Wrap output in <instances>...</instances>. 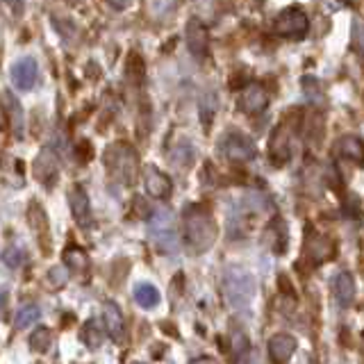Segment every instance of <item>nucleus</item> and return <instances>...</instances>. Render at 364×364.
Segmentation results:
<instances>
[{
	"label": "nucleus",
	"instance_id": "nucleus-1",
	"mask_svg": "<svg viewBox=\"0 0 364 364\" xmlns=\"http://www.w3.org/2000/svg\"><path fill=\"white\" fill-rule=\"evenodd\" d=\"M182 232H185V242L193 253L212 248L216 242V221L212 212L203 205H189L182 212Z\"/></svg>",
	"mask_w": 364,
	"mask_h": 364
},
{
	"label": "nucleus",
	"instance_id": "nucleus-2",
	"mask_svg": "<svg viewBox=\"0 0 364 364\" xmlns=\"http://www.w3.org/2000/svg\"><path fill=\"white\" fill-rule=\"evenodd\" d=\"M105 164L121 185H134L139 176V155L128 144H114L105 151Z\"/></svg>",
	"mask_w": 364,
	"mask_h": 364
},
{
	"label": "nucleus",
	"instance_id": "nucleus-3",
	"mask_svg": "<svg viewBox=\"0 0 364 364\" xmlns=\"http://www.w3.org/2000/svg\"><path fill=\"white\" fill-rule=\"evenodd\" d=\"M223 291L228 303L237 310H244L255 296V280L244 269H230L223 278Z\"/></svg>",
	"mask_w": 364,
	"mask_h": 364
},
{
	"label": "nucleus",
	"instance_id": "nucleus-4",
	"mask_svg": "<svg viewBox=\"0 0 364 364\" xmlns=\"http://www.w3.org/2000/svg\"><path fill=\"white\" fill-rule=\"evenodd\" d=\"M151 239L155 246L166 255L178 253L180 248V237L176 230V219L168 210H157L151 219Z\"/></svg>",
	"mask_w": 364,
	"mask_h": 364
},
{
	"label": "nucleus",
	"instance_id": "nucleus-5",
	"mask_svg": "<svg viewBox=\"0 0 364 364\" xmlns=\"http://www.w3.org/2000/svg\"><path fill=\"white\" fill-rule=\"evenodd\" d=\"M310 30V21H307L305 11L299 7H287L273 21V34L282 39H301Z\"/></svg>",
	"mask_w": 364,
	"mask_h": 364
},
{
	"label": "nucleus",
	"instance_id": "nucleus-6",
	"mask_svg": "<svg viewBox=\"0 0 364 364\" xmlns=\"http://www.w3.org/2000/svg\"><path fill=\"white\" fill-rule=\"evenodd\" d=\"M219 151L230 159V162H250L257 151L250 136L244 132H228L223 139L219 141Z\"/></svg>",
	"mask_w": 364,
	"mask_h": 364
},
{
	"label": "nucleus",
	"instance_id": "nucleus-7",
	"mask_svg": "<svg viewBox=\"0 0 364 364\" xmlns=\"http://www.w3.org/2000/svg\"><path fill=\"white\" fill-rule=\"evenodd\" d=\"M291 132H294V125L289 123V117L284 119L276 132H273L271 141H269V155L276 164H287L291 159Z\"/></svg>",
	"mask_w": 364,
	"mask_h": 364
},
{
	"label": "nucleus",
	"instance_id": "nucleus-8",
	"mask_svg": "<svg viewBox=\"0 0 364 364\" xmlns=\"http://www.w3.org/2000/svg\"><path fill=\"white\" fill-rule=\"evenodd\" d=\"M237 107L242 109L244 114H259L269 107V91L257 85V82H248L242 94L237 98Z\"/></svg>",
	"mask_w": 364,
	"mask_h": 364
},
{
	"label": "nucleus",
	"instance_id": "nucleus-9",
	"mask_svg": "<svg viewBox=\"0 0 364 364\" xmlns=\"http://www.w3.org/2000/svg\"><path fill=\"white\" fill-rule=\"evenodd\" d=\"M144 187L148 191V196H153L157 200H164L171 196V191H173V182H171V178L164 173V171H159L157 166L148 164L144 171Z\"/></svg>",
	"mask_w": 364,
	"mask_h": 364
},
{
	"label": "nucleus",
	"instance_id": "nucleus-10",
	"mask_svg": "<svg viewBox=\"0 0 364 364\" xmlns=\"http://www.w3.org/2000/svg\"><path fill=\"white\" fill-rule=\"evenodd\" d=\"M0 105H3L5 112V119L11 125V132L16 136H23V128H26V119H23V107H21V100L11 94L9 89H3V96H0Z\"/></svg>",
	"mask_w": 364,
	"mask_h": 364
},
{
	"label": "nucleus",
	"instance_id": "nucleus-11",
	"mask_svg": "<svg viewBox=\"0 0 364 364\" xmlns=\"http://www.w3.org/2000/svg\"><path fill=\"white\" fill-rule=\"evenodd\" d=\"M37 62L32 60V57H23L18 60L14 66H11V82H14L21 91H30L37 82Z\"/></svg>",
	"mask_w": 364,
	"mask_h": 364
},
{
	"label": "nucleus",
	"instance_id": "nucleus-12",
	"mask_svg": "<svg viewBox=\"0 0 364 364\" xmlns=\"http://www.w3.org/2000/svg\"><path fill=\"white\" fill-rule=\"evenodd\" d=\"M296 339L287 333H278L269 339V355L276 364H287L296 353Z\"/></svg>",
	"mask_w": 364,
	"mask_h": 364
},
{
	"label": "nucleus",
	"instance_id": "nucleus-13",
	"mask_svg": "<svg viewBox=\"0 0 364 364\" xmlns=\"http://www.w3.org/2000/svg\"><path fill=\"white\" fill-rule=\"evenodd\" d=\"M34 176H37L46 187H50L57 180V176H60V162H57V157L53 155L50 148H46L37 157V162H34Z\"/></svg>",
	"mask_w": 364,
	"mask_h": 364
},
{
	"label": "nucleus",
	"instance_id": "nucleus-14",
	"mask_svg": "<svg viewBox=\"0 0 364 364\" xmlns=\"http://www.w3.org/2000/svg\"><path fill=\"white\" fill-rule=\"evenodd\" d=\"M187 46H189L191 55H196V57L208 55V46H210L208 28H205L203 23L196 18H191L187 23Z\"/></svg>",
	"mask_w": 364,
	"mask_h": 364
},
{
	"label": "nucleus",
	"instance_id": "nucleus-15",
	"mask_svg": "<svg viewBox=\"0 0 364 364\" xmlns=\"http://www.w3.org/2000/svg\"><path fill=\"white\" fill-rule=\"evenodd\" d=\"M68 203H71V212L75 216V221L87 228L91 223V203H89V193L85 191V187H73L71 193H68Z\"/></svg>",
	"mask_w": 364,
	"mask_h": 364
},
{
	"label": "nucleus",
	"instance_id": "nucleus-16",
	"mask_svg": "<svg viewBox=\"0 0 364 364\" xmlns=\"http://www.w3.org/2000/svg\"><path fill=\"white\" fill-rule=\"evenodd\" d=\"M102 321H105V328H107V335L112 339H121L123 333H125V318H123V312L119 310L117 303L107 301L102 305Z\"/></svg>",
	"mask_w": 364,
	"mask_h": 364
},
{
	"label": "nucleus",
	"instance_id": "nucleus-17",
	"mask_svg": "<svg viewBox=\"0 0 364 364\" xmlns=\"http://www.w3.org/2000/svg\"><path fill=\"white\" fill-rule=\"evenodd\" d=\"M337 148V153L348 159V162H355V164H362V159H364V146H362V139L355 134H346V136H341V139L335 144Z\"/></svg>",
	"mask_w": 364,
	"mask_h": 364
},
{
	"label": "nucleus",
	"instance_id": "nucleus-18",
	"mask_svg": "<svg viewBox=\"0 0 364 364\" xmlns=\"http://www.w3.org/2000/svg\"><path fill=\"white\" fill-rule=\"evenodd\" d=\"M335 289V301L339 303V307H348L353 303V296H355V282H353V276L348 271L337 273V278L333 282Z\"/></svg>",
	"mask_w": 364,
	"mask_h": 364
},
{
	"label": "nucleus",
	"instance_id": "nucleus-19",
	"mask_svg": "<svg viewBox=\"0 0 364 364\" xmlns=\"http://www.w3.org/2000/svg\"><path fill=\"white\" fill-rule=\"evenodd\" d=\"M64 262H66V267L68 269H73L75 273H82L89 269V257L82 248H77V246H68L64 250Z\"/></svg>",
	"mask_w": 364,
	"mask_h": 364
},
{
	"label": "nucleus",
	"instance_id": "nucleus-20",
	"mask_svg": "<svg viewBox=\"0 0 364 364\" xmlns=\"http://www.w3.org/2000/svg\"><path fill=\"white\" fill-rule=\"evenodd\" d=\"M39 316H41V307L37 303H28V305H21L18 307V312H16V318H14V326L18 330L23 328H28L32 323H37L39 321Z\"/></svg>",
	"mask_w": 364,
	"mask_h": 364
},
{
	"label": "nucleus",
	"instance_id": "nucleus-21",
	"mask_svg": "<svg viewBox=\"0 0 364 364\" xmlns=\"http://www.w3.org/2000/svg\"><path fill=\"white\" fill-rule=\"evenodd\" d=\"M134 301L141 307H155V305H159V291L153 287V284L141 282L134 287Z\"/></svg>",
	"mask_w": 364,
	"mask_h": 364
},
{
	"label": "nucleus",
	"instance_id": "nucleus-22",
	"mask_svg": "<svg viewBox=\"0 0 364 364\" xmlns=\"http://www.w3.org/2000/svg\"><path fill=\"white\" fill-rule=\"evenodd\" d=\"M102 339H105V333H102L100 323L96 321V318H91V321L85 323L82 328V341L89 346V348H98L102 344Z\"/></svg>",
	"mask_w": 364,
	"mask_h": 364
},
{
	"label": "nucleus",
	"instance_id": "nucleus-23",
	"mask_svg": "<svg viewBox=\"0 0 364 364\" xmlns=\"http://www.w3.org/2000/svg\"><path fill=\"white\" fill-rule=\"evenodd\" d=\"M50 344H53V333H50V328L39 326V328L30 335V346H32V350L46 353V350L50 348Z\"/></svg>",
	"mask_w": 364,
	"mask_h": 364
},
{
	"label": "nucleus",
	"instance_id": "nucleus-24",
	"mask_svg": "<svg viewBox=\"0 0 364 364\" xmlns=\"http://www.w3.org/2000/svg\"><path fill=\"white\" fill-rule=\"evenodd\" d=\"M3 262L7 267H11V269H18L23 262H26V250H23L21 246H7L5 250H3Z\"/></svg>",
	"mask_w": 364,
	"mask_h": 364
},
{
	"label": "nucleus",
	"instance_id": "nucleus-25",
	"mask_svg": "<svg viewBox=\"0 0 364 364\" xmlns=\"http://www.w3.org/2000/svg\"><path fill=\"white\" fill-rule=\"evenodd\" d=\"M48 280H50L53 287H64V284L68 282V273L64 267H53L48 271Z\"/></svg>",
	"mask_w": 364,
	"mask_h": 364
},
{
	"label": "nucleus",
	"instance_id": "nucleus-26",
	"mask_svg": "<svg viewBox=\"0 0 364 364\" xmlns=\"http://www.w3.org/2000/svg\"><path fill=\"white\" fill-rule=\"evenodd\" d=\"M148 214H151V208H148V203L144 198L136 196L132 200V210H130V216H134V219H148Z\"/></svg>",
	"mask_w": 364,
	"mask_h": 364
},
{
	"label": "nucleus",
	"instance_id": "nucleus-27",
	"mask_svg": "<svg viewBox=\"0 0 364 364\" xmlns=\"http://www.w3.org/2000/svg\"><path fill=\"white\" fill-rule=\"evenodd\" d=\"M189 364H216L214 358H196V360H191Z\"/></svg>",
	"mask_w": 364,
	"mask_h": 364
},
{
	"label": "nucleus",
	"instance_id": "nucleus-28",
	"mask_svg": "<svg viewBox=\"0 0 364 364\" xmlns=\"http://www.w3.org/2000/svg\"><path fill=\"white\" fill-rule=\"evenodd\" d=\"M310 364H316V362H314V360H312V362H310Z\"/></svg>",
	"mask_w": 364,
	"mask_h": 364
},
{
	"label": "nucleus",
	"instance_id": "nucleus-29",
	"mask_svg": "<svg viewBox=\"0 0 364 364\" xmlns=\"http://www.w3.org/2000/svg\"><path fill=\"white\" fill-rule=\"evenodd\" d=\"M134 364H141V362H134Z\"/></svg>",
	"mask_w": 364,
	"mask_h": 364
}]
</instances>
